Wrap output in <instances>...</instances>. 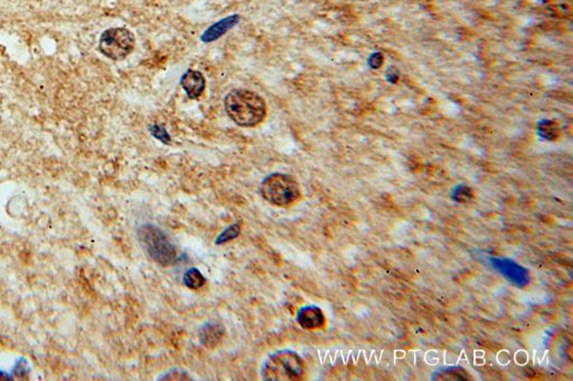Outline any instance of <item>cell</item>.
<instances>
[{
    "label": "cell",
    "mask_w": 573,
    "mask_h": 381,
    "mask_svg": "<svg viewBox=\"0 0 573 381\" xmlns=\"http://www.w3.org/2000/svg\"><path fill=\"white\" fill-rule=\"evenodd\" d=\"M358 1H369V0H358Z\"/></svg>",
    "instance_id": "cell-16"
},
{
    "label": "cell",
    "mask_w": 573,
    "mask_h": 381,
    "mask_svg": "<svg viewBox=\"0 0 573 381\" xmlns=\"http://www.w3.org/2000/svg\"><path fill=\"white\" fill-rule=\"evenodd\" d=\"M140 245L154 262L161 266H170L177 261V252L166 234L157 226L145 224L138 230Z\"/></svg>",
    "instance_id": "cell-4"
},
{
    "label": "cell",
    "mask_w": 573,
    "mask_h": 381,
    "mask_svg": "<svg viewBox=\"0 0 573 381\" xmlns=\"http://www.w3.org/2000/svg\"><path fill=\"white\" fill-rule=\"evenodd\" d=\"M224 109L233 122L243 128H254L267 117L265 100L245 89L230 91L225 96Z\"/></svg>",
    "instance_id": "cell-1"
},
{
    "label": "cell",
    "mask_w": 573,
    "mask_h": 381,
    "mask_svg": "<svg viewBox=\"0 0 573 381\" xmlns=\"http://www.w3.org/2000/svg\"><path fill=\"white\" fill-rule=\"evenodd\" d=\"M150 132L156 139L159 140L163 143L168 145L170 142V136L167 132L166 129L164 128L163 125L154 124L150 127Z\"/></svg>",
    "instance_id": "cell-13"
},
{
    "label": "cell",
    "mask_w": 573,
    "mask_h": 381,
    "mask_svg": "<svg viewBox=\"0 0 573 381\" xmlns=\"http://www.w3.org/2000/svg\"><path fill=\"white\" fill-rule=\"evenodd\" d=\"M260 194L269 204L276 207H289L296 204L301 197L299 183L292 176L274 172L261 181Z\"/></svg>",
    "instance_id": "cell-3"
},
{
    "label": "cell",
    "mask_w": 573,
    "mask_h": 381,
    "mask_svg": "<svg viewBox=\"0 0 573 381\" xmlns=\"http://www.w3.org/2000/svg\"><path fill=\"white\" fill-rule=\"evenodd\" d=\"M385 77H387V82H390L392 84H396V82L399 81L400 73L396 67H390V68L387 71Z\"/></svg>",
    "instance_id": "cell-15"
},
{
    "label": "cell",
    "mask_w": 573,
    "mask_h": 381,
    "mask_svg": "<svg viewBox=\"0 0 573 381\" xmlns=\"http://www.w3.org/2000/svg\"><path fill=\"white\" fill-rule=\"evenodd\" d=\"M240 16L234 15L227 16V17L222 18L221 21H216V23L211 25L202 34L201 41L203 43H212L216 41L218 38L225 35L229 30H232L239 24Z\"/></svg>",
    "instance_id": "cell-7"
},
{
    "label": "cell",
    "mask_w": 573,
    "mask_h": 381,
    "mask_svg": "<svg viewBox=\"0 0 573 381\" xmlns=\"http://www.w3.org/2000/svg\"><path fill=\"white\" fill-rule=\"evenodd\" d=\"M241 232V226L239 224L231 225L230 227L227 228L224 232H222L216 239L215 243L218 245L225 244V243L231 242L233 239H236L240 235Z\"/></svg>",
    "instance_id": "cell-11"
},
{
    "label": "cell",
    "mask_w": 573,
    "mask_h": 381,
    "mask_svg": "<svg viewBox=\"0 0 573 381\" xmlns=\"http://www.w3.org/2000/svg\"><path fill=\"white\" fill-rule=\"evenodd\" d=\"M224 332V328L220 322L212 321V322L205 323L200 333L201 344L209 349H213L221 342Z\"/></svg>",
    "instance_id": "cell-8"
},
{
    "label": "cell",
    "mask_w": 573,
    "mask_h": 381,
    "mask_svg": "<svg viewBox=\"0 0 573 381\" xmlns=\"http://www.w3.org/2000/svg\"><path fill=\"white\" fill-rule=\"evenodd\" d=\"M306 366L303 359L291 350L271 355L262 366L261 377L267 381H298L303 379Z\"/></svg>",
    "instance_id": "cell-2"
},
{
    "label": "cell",
    "mask_w": 573,
    "mask_h": 381,
    "mask_svg": "<svg viewBox=\"0 0 573 381\" xmlns=\"http://www.w3.org/2000/svg\"><path fill=\"white\" fill-rule=\"evenodd\" d=\"M181 84L189 99L195 100L204 93L206 88V80L201 72L188 70L182 76Z\"/></svg>",
    "instance_id": "cell-6"
},
{
    "label": "cell",
    "mask_w": 573,
    "mask_h": 381,
    "mask_svg": "<svg viewBox=\"0 0 573 381\" xmlns=\"http://www.w3.org/2000/svg\"><path fill=\"white\" fill-rule=\"evenodd\" d=\"M184 284L186 288L191 290H198V288H203L206 283V279L204 277L203 274L200 272L196 268H189L186 273L184 274Z\"/></svg>",
    "instance_id": "cell-10"
},
{
    "label": "cell",
    "mask_w": 573,
    "mask_h": 381,
    "mask_svg": "<svg viewBox=\"0 0 573 381\" xmlns=\"http://www.w3.org/2000/svg\"><path fill=\"white\" fill-rule=\"evenodd\" d=\"M385 63V55L381 52H373L369 59H367V64L372 68V70H378Z\"/></svg>",
    "instance_id": "cell-14"
},
{
    "label": "cell",
    "mask_w": 573,
    "mask_h": 381,
    "mask_svg": "<svg viewBox=\"0 0 573 381\" xmlns=\"http://www.w3.org/2000/svg\"><path fill=\"white\" fill-rule=\"evenodd\" d=\"M134 46L136 37L134 32L125 27L109 28L100 37V52L112 61L125 59L134 52Z\"/></svg>",
    "instance_id": "cell-5"
},
{
    "label": "cell",
    "mask_w": 573,
    "mask_h": 381,
    "mask_svg": "<svg viewBox=\"0 0 573 381\" xmlns=\"http://www.w3.org/2000/svg\"><path fill=\"white\" fill-rule=\"evenodd\" d=\"M297 320L303 329H317L323 326V312L316 306H305L300 308V311L298 312Z\"/></svg>",
    "instance_id": "cell-9"
},
{
    "label": "cell",
    "mask_w": 573,
    "mask_h": 381,
    "mask_svg": "<svg viewBox=\"0 0 573 381\" xmlns=\"http://www.w3.org/2000/svg\"><path fill=\"white\" fill-rule=\"evenodd\" d=\"M556 131H558V127L552 121L545 120V121L538 123V132L545 139H552V138L556 137Z\"/></svg>",
    "instance_id": "cell-12"
}]
</instances>
